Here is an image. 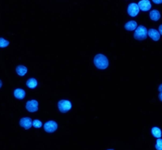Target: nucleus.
I'll list each match as a JSON object with an SVG mask.
<instances>
[{
    "label": "nucleus",
    "instance_id": "obj_1",
    "mask_svg": "<svg viewBox=\"0 0 162 150\" xmlns=\"http://www.w3.org/2000/svg\"><path fill=\"white\" fill-rule=\"evenodd\" d=\"M93 63L100 70H105L108 67V59L104 55L97 54L93 59Z\"/></svg>",
    "mask_w": 162,
    "mask_h": 150
},
{
    "label": "nucleus",
    "instance_id": "obj_2",
    "mask_svg": "<svg viewBox=\"0 0 162 150\" xmlns=\"http://www.w3.org/2000/svg\"><path fill=\"white\" fill-rule=\"evenodd\" d=\"M148 36V30L143 25H139L136 28L134 33V37L135 40H146Z\"/></svg>",
    "mask_w": 162,
    "mask_h": 150
},
{
    "label": "nucleus",
    "instance_id": "obj_3",
    "mask_svg": "<svg viewBox=\"0 0 162 150\" xmlns=\"http://www.w3.org/2000/svg\"><path fill=\"white\" fill-rule=\"evenodd\" d=\"M72 107L71 102L67 100H61L58 103V111L62 113H66L69 111Z\"/></svg>",
    "mask_w": 162,
    "mask_h": 150
},
{
    "label": "nucleus",
    "instance_id": "obj_4",
    "mask_svg": "<svg viewBox=\"0 0 162 150\" xmlns=\"http://www.w3.org/2000/svg\"><path fill=\"white\" fill-rule=\"evenodd\" d=\"M58 128V124L55 121H48L44 125V129L47 133H53Z\"/></svg>",
    "mask_w": 162,
    "mask_h": 150
},
{
    "label": "nucleus",
    "instance_id": "obj_5",
    "mask_svg": "<svg viewBox=\"0 0 162 150\" xmlns=\"http://www.w3.org/2000/svg\"><path fill=\"white\" fill-rule=\"evenodd\" d=\"M139 8H138V4L137 3H130L128 5L127 7V13L130 17H136L139 13Z\"/></svg>",
    "mask_w": 162,
    "mask_h": 150
},
{
    "label": "nucleus",
    "instance_id": "obj_6",
    "mask_svg": "<svg viewBox=\"0 0 162 150\" xmlns=\"http://www.w3.org/2000/svg\"><path fill=\"white\" fill-rule=\"evenodd\" d=\"M25 107L29 112H36L38 111V102L36 100L27 101Z\"/></svg>",
    "mask_w": 162,
    "mask_h": 150
},
{
    "label": "nucleus",
    "instance_id": "obj_7",
    "mask_svg": "<svg viewBox=\"0 0 162 150\" xmlns=\"http://www.w3.org/2000/svg\"><path fill=\"white\" fill-rule=\"evenodd\" d=\"M138 6L139 11L141 10L144 12L149 11L151 9V2L149 0H142L139 1V3H138Z\"/></svg>",
    "mask_w": 162,
    "mask_h": 150
},
{
    "label": "nucleus",
    "instance_id": "obj_8",
    "mask_svg": "<svg viewBox=\"0 0 162 150\" xmlns=\"http://www.w3.org/2000/svg\"><path fill=\"white\" fill-rule=\"evenodd\" d=\"M32 120L29 117H25V118H21L20 119L19 124L21 127H23L25 130H29L32 126Z\"/></svg>",
    "mask_w": 162,
    "mask_h": 150
},
{
    "label": "nucleus",
    "instance_id": "obj_9",
    "mask_svg": "<svg viewBox=\"0 0 162 150\" xmlns=\"http://www.w3.org/2000/svg\"><path fill=\"white\" fill-rule=\"evenodd\" d=\"M148 36L151 38L152 40H154V41L159 40L160 37H161V35H160L157 29H149L148 30Z\"/></svg>",
    "mask_w": 162,
    "mask_h": 150
},
{
    "label": "nucleus",
    "instance_id": "obj_10",
    "mask_svg": "<svg viewBox=\"0 0 162 150\" xmlns=\"http://www.w3.org/2000/svg\"><path fill=\"white\" fill-rule=\"evenodd\" d=\"M13 96L18 100H23L25 97V92L24 89L17 88L13 92Z\"/></svg>",
    "mask_w": 162,
    "mask_h": 150
},
{
    "label": "nucleus",
    "instance_id": "obj_11",
    "mask_svg": "<svg viewBox=\"0 0 162 150\" xmlns=\"http://www.w3.org/2000/svg\"><path fill=\"white\" fill-rule=\"evenodd\" d=\"M138 27V24L135 21H129L127 22L124 25L125 29L127 30V31H133L135 30L136 28Z\"/></svg>",
    "mask_w": 162,
    "mask_h": 150
},
{
    "label": "nucleus",
    "instance_id": "obj_12",
    "mask_svg": "<svg viewBox=\"0 0 162 150\" xmlns=\"http://www.w3.org/2000/svg\"><path fill=\"white\" fill-rule=\"evenodd\" d=\"M149 18L153 21H155L157 22L158 21L160 18H161V13L157 10H154L149 12Z\"/></svg>",
    "mask_w": 162,
    "mask_h": 150
},
{
    "label": "nucleus",
    "instance_id": "obj_13",
    "mask_svg": "<svg viewBox=\"0 0 162 150\" xmlns=\"http://www.w3.org/2000/svg\"><path fill=\"white\" fill-rule=\"evenodd\" d=\"M27 71H28L27 68L23 65H19L16 67V72L19 76H25L26 74Z\"/></svg>",
    "mask_w": 162,
    "mask_h": 150
},
{
    "label": "nucleus",
    "instance_id": "obj_14",
    "mask_svg": "<svg viewBox=\"0 0 162 150\" xmlns=\"http://www.w3.org/2000/svg\"><path fill=\"white\" fill-rule=\"evenodd\" d=\"M151 134L156 138H161V130L157 126H154L151 129Z\"/></svg>",
    "mask_w": 162,
    "mask_h": 150
},
{
    "label": "nucleus",
    "instance_id": "obj_15",
    "mask_svg": "<svg viewBox=\"0 0 162 150\" xmlns=\"http://www.w3.org/2000/svg\"><path fill=\"white\" fill-rule=\"evenodd\" d=\"M26 86L29 88H35L37 86V81L36 80V78H29L26 81Z\"/></svg>",
    "mask_w": 162,
    "mask_h": 150
},
{
    "label": "nucleus",
    "instance_id": "obj_16",
    "mask_svg": "<svg viewBox=\"0 0 162 150\" xmlns=\"http://www.w3.org/2000/svg\"><path fill=\"white\" fill-rule=\"evenodd\" d=\"M10 44V42L8 40H5L4 38L0 37V48H6Z\"/></svg>",
    "mask_w": 162,
    "mask_h": 150
},
{
    "label": "nucleus",
    "instance_id": "obj_17",
    "mask_svg": "<svg viewBox=\"0 0 162 150\" xmlns=\"http://www.w3.org/2000/svg\"><path fill=\"white\" fill-rule=\"evenodd\" d=\"M32 126L35 127V128H40L41 126H42V122L40 120H38V119H35V120L32 121Z\"/></svg>",
    "mask_w": 162,
    "mask_h": 150
},
{
    "label": "nucleus",
    "instance_id": "obj_18",
    "mask_svg": "<svg viewBox=\"0 0 162 150\" xmlns=\"http://www.w3.org/2000/svg\"><path fill=\"white\" fill-rule=\"evenodd\" d=\"M155 147H156L157 150H162V141L161 138H157Z\"/></svg>",
    "mask_w": 162,
    "mask_h": 150
},
{
    "label": "nucleus",
    "instance_id": "obj_19",
    "mask_svg": "<svg viewBox=\"0 0 162 150\" xmlns=\"http://www.w3.org/2000/svg\"><path fill=\"white\" fill-rule=\"evenodd\" d=\"M153 2H154V3H156V4H161V3H162L161 0H154Z\"/></svg>",
    "mask_w": 162,
    "mask_h": 150
},
{
    "label": "nucleus",
    "instance_id": "obj_20",
    "mask_svg": "<svg viewBox=\"0 0 162 150\" xmlns=\"http://www.w3.org/2000/svg\"><path fill=\"white\" fill-rule=\"evenodd\" d=\"M160 33V35L161 34H162V25H160L159 26V32H158Z\"/></svg>",
    "mask_w": 162,
    "mask_h": 150
},
{
    "label": "nucleus",
    "instance_id": "obj_21",
    "mask_svg": "<svg viewBox=\"0 0 162 150\" xmlns=\"http://www.w3.org/2000/svg\"><path fill=\"white\" fill-rule=\"evenodd\" d=\"M159 99H160V100H161V101H162V93H160Z\"/></svg>",
    "mask_w": 162,
    "mask_h": 150
},
{
    "label": "nucleus",
    "instance_id": "obj_22",
    "mask_svg": "<svg viewBox=\"0 0 162 150\" xmlns=\"http://www.w3.org/2000/svg\"><path fill=\"white\" fill-rule=\"evenodd\" d=\"M162 85H160V86H159V92L160 93H162Z\"/></svg>",
    "mask_w": 162,
    "mask_h": 150
},
{
    "label": "nucleus",
    "instance_id": "obj_23",
    "mask_svg": "<svg viewBox=\"0 0 162 150\" xmlns=\"http://www.w3.org/2000/svg\"><path fill=\"white\" fill-rule=\"evenodd\" d=\"M2 86H3V82H2V81L0 80V88L2 87Z\"/></svg>",
    "mask_w": 162,
    "mask_h": 150
},
{
    "label": "nucleus",
    "instance_id": "obj_24",
    "mask_svg": "<svg viewBox=\"0 0 162 150\" xmlns=\"http://www.w3.org/2000/svg\"><path fill=\"white\" fill-rule=\"evenodd\" d=\"M108 150H114V149H108Z\"/></svg>",
    "mask_w": 162,
    "mask_h": 150
}]
</instances>
